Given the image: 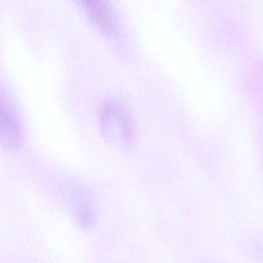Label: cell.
Segmentation results:
<instances>
[{"instance_id": "1", "label": "cell", "mask_w": 263, "mask_h": 263, "mask_svg": "<svg viewBox=\"0 0 263 263\" xmlns=\"http://www.w3.org/2000/svg\"><path fill=\"white\" fill-rule=\"evenodd\" d=\"M61 196L68 215L76 226L83 230H92L98 222L99 209L92 190L83 182L69 179L60 188Z\"/></svg>"}, {"instance_id": "3", "label": "cell", "mask_w": 263, "mask_h": 263, "mask_svg": "<svg viewBox=\"0 0 263 263\" xmlns=\"http://www.w3.org/2000/svg\"><path fill=\"white\" fill-rule=\"evenodd\" d=\"M24 140V129L14 100L0 83V145L6 149H17Z\"/></svg>"}, {"instance_id": "2", "label": "cell", "mask_w": 263, "mask_h": 263, "mask_svg": "<svg viewBox=\"0 0 263 263\" xmlns=\"http://www.w3.org/2000/svg\"><path fill=\"white\" fill-rule=\"evenodd\" d=\"M99 126L104 140L119 150H128L134 142L135 130L130 114L123 103L112 99L100 110Z\"/></svg>"}, {"instance_id": "4", "label": "cell", "mask_w": 263, "mask_h": 263, "mask_svg": "<svg viewBox=\"0 0 263 263\" xmlns=\"http://www.w3.org/2000/svg\"><path fill=\"white\" fill-rule=\"evenodd\" d=\"M93 27L106 36L112 35L117 27L115 10L110 0H75Z\"/></svg>"}]
</instances>
